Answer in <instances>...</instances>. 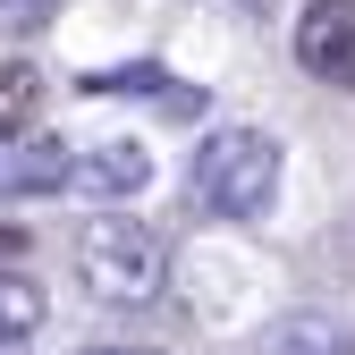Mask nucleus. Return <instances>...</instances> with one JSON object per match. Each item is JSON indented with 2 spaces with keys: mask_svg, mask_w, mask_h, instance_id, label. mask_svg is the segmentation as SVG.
Listing matches in <instances>:
<instances>
[{
  "mask_svg": "<svg viewBox=\"0 0 355 355\" xmlns=\"http://www.w3.org/2000/svg\"><path fill=\"white\" fill-rule=\"evenodd\" d=\"M187 195L211 220H262L271 195H279V136H262V127H211L195 144Z\"/></svg>",
  "mask_w": 355,
  "mask_h": 355,
  "instance_id": "obj_1",
  "label": "nucleus"
},
{
  "mask_svg": "<svg viewBox=\"0 0 355 355\" xmlns=\"http://www.w3.org/2000/svg\"><path fill=\"white\" fill-rule=\"evenodd\" d=\"M76 279L102 304H144L161 288V237L144 229V220H127V211L85 220L76 229Z\"/></svg>",
  "mask_w": 355,
  "mask_h": 355,
  "instance_id": "obj_2",
  "label": "nucleus"
},
{
  "mask_svg": "<svg viewBox=\"0 0 355 355\" xmlns=\"http://www.w3.org/2000/svg\"><path fill=\"white\" fill-rule=\"evenodd\" d=\"M296 68L313 85L355 94V0H313V9L296 17Z\"/></svg>",
  "mask_w": 355,
  "mask_h": 355,
  "instance_id": "obj_3",
  "label": "nucleus"
},
{
  "mask_svg": "<svg viewBox=\"0 0 355 355\" xmlns=\"http://www.w3.org/2000/svg\"><path fill=\"white\" fill-rule=\"evenodd\" d=\"M254 355H355V330L338 313H313V304H304V313H279L271 330H262Z\"/></svg>",
  "mask_w": 355,
  "mask_h": 355,
  "instance_id": "obj_4",
  "label": "nucleus"
},
{
  "mask_svg": "<svg viewBox=\"0 0 355 355\" xmlns=\"http://www.w3.org/2000/svg\"><path fill=\"white\" fill-rule=\"evenodd\" d=\"M76 178H85V195H136L144 178H153V161H144V144H102Z\"/></svg>",
  "mask_w": 355,
  "mask_h": 355,
  "instance_id": "obj_5",
  "label": "nucleus"
},
{
  "mask_svg": "<svg viewBox=\"0 0 355 355\" xmlns=\"http://www.w3.org/2000/svg\"><path fill=\"white\" fill-rule=\"evenodd\" d=\"M34 102H42V76H34L26 60H0V144L34 119Z\"/></svg>",
  "mask_w": 355,
  "mask_h": 355,
  "instance_id": "obj_6",
  "label": "nucleus"
},
{
  "mask_svg": "<svg viewBox=\"0 0 355 355\" xmlns=\"http://www.w3.org/2000/svg\"><path fill=\"white\" fill-rule=\"evenodd\" d=\"M42 322V288L34 279H0V338H26Z\"/></svg>",
  "mask_w": 355,
  "mask_h": 355,
  "instance_id": "obj_7",
  "label": "nucleus"
},
{
  "mask_svg": "<svg viewBox=\"0 0 355 355\" xmlns=\"http://www.w3.org/2000/svg\"><path fill=\"white\" fill-rule=\"evenodd\" d=\"M94 355H169V347H94Z\"/></svg>",
  "mask_w": 355,
  "mask_h": 355,
  "instance_id": "obj_8",
  "label": "nucleus"
}]
</instances>
